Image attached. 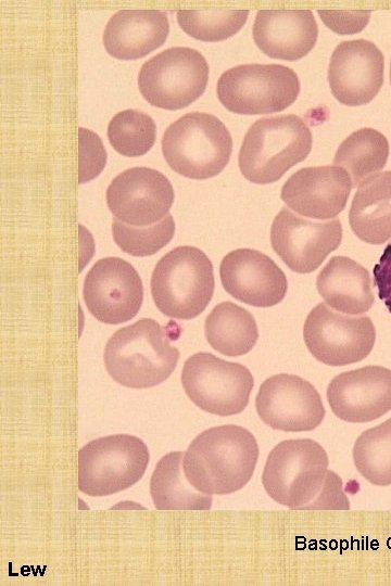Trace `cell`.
<instances>
[{
    "label": "cell",
    "mask_w": 391,
    "mask_h": 586,
    "mask_svg": "<svg viewBox=\"0 0 391 586\" xmlns=\"http://www.w3.org/2000/svg\"><path fill=\"white\" fill-rule=\"evenodd\" d=\"M231 151L228 129L207 113L182 115L166 128L162 138V152L168 166L190 179L218 175L228 164Z\"/></svg>",
    "instance_id": "obj_6"
},
{
    "label": "cell",
    "mask_w": 391,
    "mask_h": 586,
    "mask_svg": "<svg viewBox=\"0 0 391 586\" xmlns=\"http://www.w3.org/2000/svg\"><path fill=\"white\" fill-rule=\"evenodd\" d=\"M373 273L378 296L391 314V242L383 250Z\"/></svg>",
    "instance_id": "obj_33"
},
{
    "label": "cell",
    "mask_w": 391,
    "mask_h": 586,
    "mask_svg": "<svg viewBox=\"0 0 391 586\" xmlns=\"http://www.w3.org/2000/svg\"><path fill=\"white\" fill-rule=\"evenodd\" d=\"M255 408L266 425L283 432L314 430L326 415L316 388L299 375L288 373L272 375L261 384Z\"/></svg>",
    "instance_id": "obj_13"
},
{
    "label": "cell",
    "mask_w": 391,
    "mask_h": 586,
    "mask_svg": "<svg viewBox=\"0 0 391 586\" xmlns=\"http://www.w3.org/2000/svg\"><path fill=\"white\" fill-rule=\"evenodd\" d=\"M209 73V64L199 51L174 47L142 64L138 87L151 105L174 111L190 105L202 95Z\"/></svg>",
    "instance_id": "obj_9"
},
{
    "label": "cell",
    "mask_w": 391,
    "mask_h": 586,
    "mask_svg": "<svg viewBox=\"0 0 391 586\" xmlns=\"http://www.w3.org/2000/svg\"><path fill=\"white\" fill-rule=\"evenodd\" d=\"M169 33L165 12L119 10L109 20L103 33L106 52L118 60H137L161 47Z\"/></svg>",
    "instance_id": "obj_21"
},
{
    "label": "cell",
    "mask_w": 391,
    "mask_h": 586,
    "mask_svg": "<svg viewBox=\"0 0 391 586\" xmlns=\"http://www.w3.org/2000/svg\"><path fill=\"white\" fill-rule=\"evenodd\" d=\"M172 183L161 171L131 167L106 189V204L115 218L135 227L152 226L167 216L174 202Z\"/></svg>",
    "instance_id": "obj_14"
},
{
    "label": "cell",
    "mask_w": 391,
    "mask_h": 586,
    "mask_svg": "<svg viewBox=\"0 0 391 586\" xmlns=\"http://www.w3.org/2000/svg\"><path fill=\"white\" fill-rule=\"evenodd\" d=\"M248 10H178L177 22L201 41H222L237 34L248 20Z\"/></svg>",
    "instance_id": "obj_29"
},
{
    "label": "cell",
    "mask_w": 391,
    "mask_h": 586,
    "mask_svg": "<svg viewBox=\"0 0 391 586\" xmlns=\"http://www.w3.org/2000/svg\"><path fill=\"white\" fill-rule=\"evenodd\" d=\"M84 301L99 321L118 324L133 319L143 300V285L137 270L119 257L99 259L84 281Z\"/></svg>",
    "instance_id": "obj_12"
},
{
    "label": "cell",
    "mask_w": 391,
    "mask_h": 586,
    "mask_svg": "<svg viewBox=\"0 0 391 586\" xmlns=\"http://www.w3.org/2000/svg\"><path fill=\"white\" fill-rule=\"evenodd\" d=\"M222 284L236 300L255 307H270L287 293L285 272L267 255L251 249H238L222 259Z\"/></svg>",
    "instance_id": "obj_18"
},
{
    "label": "cell",
    "mask_w": 391,
    "mask_h": 586,
    "mask_svg": "<svg viewBox=\"0 0 391 586\" xmlns=\"http://www.w3.org/2000/svg\"><path fill=\"white\" fill-rule=\"evenodd\" d=\"M390 82H391V63H390Z\"/></svg>",
    "instance_id": "obj_34"
},
{
    "label": "cell",
    "mask_w": 391,
    "mask_h": 586,
    "mask_svg": "<svg viewBox=\"0 0 391 586\" xmlns=\"http://www.w3.org/2000/svg\"><path fill=\"white\" fill-rule=\"evenodd\" d=\"M339 219L313 221L282 208L270 227V243L276 254L293 271L308 273L341 243Z\"/></svg>",
    "instance_id": "obj_15"
},
{
    "label": "cell",
    "mask_w": 391,
    "mask_h": 586,
    "mask_svg": "<svg viewBox=\"0 0 391 586\" xmlns=\"http://www.w3.org/2000/svg\"><path fill=\"white\" fill-rule=\"evenodd\" d=\"M213 265L198 247L184 245L166 253L151 276V294L167 317L189 320L199 316L214 293Z\"/></svg>",
    "instance_id": "obj_5"
},
{
    "label": "cell",
    "mask_w": 391,
    "mask_h": 586,
    "mask_svg": "<svg viewBox=\"0 0 391 586\" xmlns=\"http://www.w3.org/2000/svg\"><path fill=\"white\" fill-rule=\"evenodd\" d=\"M349 222L366 243L378 245L391 238V170L377 173L358 186Z\"/></svg>",
    "instance_id": "obj_23"
},
{
    "label": "cell",
    "mask_w": 391,
    "mask_h": 586,
    "mask_svg": "<svg viewBox=\"0 0 391 586\" xmlns=\"http://www.w3.org/2000/svg\"><path fill=\"white\" fill-rule=\"evenodd\" d=\"M318 36L310 10H260L253 24V39L267 56L297 61L314 48Z\"/></svg>",
    "instance_id": "obj_20"
},
{
    "label": "cell",
    "mask_w": 391,
    "mask_h": 586,
    "mask_svg": "<svg viewBox=\"0 0 391 586\" xmlns=\"http://www.w3.org/2000/svg\"><path fill=\"white\" fill-rule=\"evenodd\" d=\"M332 412L351 423L374 421L391 410V370L365 366L336 375L328 385Z\"/></svg>",
    "instance_id": "obj_17"
},
{
    "label": "cell",
    "mask_w": 391,
    "mask_h": 586,
    "mask_svg": "<svg viewBox=\"0 0 391 586\" xmlns=\"http://www.w3.org/2000/svg\"><path fill=\"white\" fill-rule=\"evenodd\" d=\"M384 60L381 51L365 39L339 43L328 67L333 97L348 106L370 102L383 84Z\"/></svg>",
    "instance_id": "obj_16"
},
{
    "label": "cell",
    "mask_w": 391,
    "mask_h": 586,
    "mask_svg": "<svg viewBox=\"0 0 391 586\" xmlns=\"http://www.w3.org/2000/svg\"><path fill=\"white\" fill-rule=\"evenodd\" d=\"M353 460L356 470L369 483L391 485V418L357 437Z\"/></svg>",
    "instance_id": "obj_27"
},
{
    "label": "cell",
    "mask_w": 391,
    "mask_h": 586,
    "mask_svg": "<svg viewBox=\"0 0 391 586\" xmlns=\"http://www.w3.org/2000/svg\"><path fill=\"white\" fill-rule=\"evenodd\" d=\"M156 138L152 117L137 110H124L109 123L108 139L113 149L128 157L141 156L151 150Z\"/></svg>",
    "instance_id": "obj_28"
},
{
    "label": "cell",
    "mask_w": 391,
    "mask_h": 586,
    "mask_svg": "<svg viewBox=\"0 0 391 586\" xmlns=\"http://www.w3.org/2000/svg\"><path fill=\"white\" fill-rule=\"evenodd\" d=\"M179 351L165 329L151 318L118 329L104 347V366L112 379L130 388L164 382L176 369Z\"/></svg>",
    "instance_id": "obj_3"
},
{
    "label": "cell",
    "mask_w": 391,
    "mask_h": 586,
    "mask_svg": "<svg viewBox=\"0 0 391 586\" xmlns=\"http://www.w3.org/2000/svg\"><path fill=\"white\" fill-rule=\"evenodd\" d=\"M303 339L318 361L333 367L346 366L369 355L376 329L368 316H344L320 303L305 319Z\"/></svg>",
    "instance_id": "obj_11"
},
{
    "label": "cell",
    "mask_w": 391,
    "mask_h": 586,
    "mask_svg": "<svg viewBox=\"0 0 391 586\" xmlns=\"http://www.w3.org/2000/svg\"><path fill=\"white\" fill-rule=\"evenodd\" d=\"M181 384L195 406L225 417L244 410L254 380L247 367L200 352L186 360Z\"/></svg>",
    "instance_id": "obj_10"
},
{
    "label": "cell",
    "mask_w": 391,
    "mask_h": 586,
    "mask_svg": "<svg viewBox=\"0 0 391 586\" xmlns=\"http://www.w3.org/2000/svg\"><path fill=\"white\" fill-rule=\"evenodd\" d=\"M312 149V133L293 114L257 119L247 131L240 151L243 177L257 184L279 180L287 170L304 161Z\"/></svg>",
    "instance_id": "obj_4"
},
{
    "label": "cell",
    "mask_w": 391,
    "mask_h": 586,
    "mask_svg": "<svg viewBox=\"0 0 391 586\" xmlns=\"http://www.w3.org/2000/svg\"><path fill=\"white\" fill-rule=\"evenodd\" d=\"M78 183L96 178L106 164V152L100 137L84 127L78 128Z\"/></svg>",
    "instance_id": "obj_31"
},
{
    "label": "cell",
    "mask_w": 391,
    "mask_h": 586,
    "mask_svg": "<svg viewBox=\"0 0 391 586\" xmlns=\"http://www.w3.org/2000/svg\"><path fill=\"white\" fill-rule=\"evenodd\" d=\"M204 333L212 348L229 357L248 354L258 339L252 314L232 302L219 303L212 309Z\"/></svg>",
    "instance_id": "obj_25"
},
{
    "label": "cell",
    "mask_w": 391,
    "mask_h": 586,
    "mask_svg": "<svg viewBox=\"0 0 391 586\" xmlns=\"http://www.w3.org/2000/svg\"><path fill=\"white\" fill-rule=\"evenodd\" d=\"M258 458L253 434L243 426L227 424L200 433L184 455L188 481L206 495H227L251 480Z\"/></svg>",
    "instance_id": "obj_2"
},
{
    "label": "cell",
    "mask_w": 391,
    "mask_h": 586,
    "mask_svg": "<svg viewBox=\"0 0 391 586\" xmlns=\"http://www.w3.org/2000/svg\"><path fill=\"white\" fill-rule=\"evenodd\" d=\"M182 451H172L156 463L151 481L150 493L157 510H210L212 495L195 489L184 471Z\"/></svg>",
    "instance_id": "obj_24"
},
{
    "label": "cell",
    "mask_w": 391,
    "mask_h": 586,
    "mask_svg": "<svg viewBox=\"0 0 391 586\" xmlns=\"http://www.w3.org/2000/svg\"><path fill=\"white\" fill-rule=\"evenodd\" d=\"M317 291L332 308L348 315H360L375 302L368 271L345 256H333L316 279Z\"/></svg>",
    "instance_id": "obj_22"
},
{
    "label": "cell",
    "mask_w": 391,
    "mask_h": 586,
    "mask_svg": "<svg viewBox=\"0 0 391 586\" xmlns=\"http://www.w3.org/2000/svg\"><path fill=\"white\" fill-rule=\"evenodd\" d=\"M328 463L317 442L282 441L266 459L262 483L272 499L293 510H349L342 480Z\"/></svg>",
    "instance_id": "obj_1"
},
{
    "label": "cell",
    "mask_w": 391,
    "mask_h": 586,
    "mask_svg": "<svg viewBox=\"0 0 391 586\" xmlns=\"http://www.w3.org/2000/svg\"><path fill=\"white\" fill-rule=\"evenodd\" d=\"M217 98L228 111L242 115L280 112L300 93L297 73L280 64H242L224 72Z\"/></svg>",
    "instance_id": "obj_8"
},
{
    "label": "cell",
    "mask_w": 391,
    "mask_h": 586,
    "mask_svg": "<svg viewBox=\"0 0 391 586\" xmlns=\"http://www.w3.org/2000/svg\"><path fill=\"white\" fill-rule=\"evenodd\" d=\"M317 13L327 27L340 35L360 33L366 27L370 17V11L368 10H318Z\"/></svg>",
    "instance_id": "obj_32"
},
{
    "label": "cell",
    "mask_w": 391,
    "mask_h": 586,
    "mask_svg": "<svg viewBox=\"0 0 391 586\" xmlns=\"http://www.w3.org/2000/svg\"><path fill=\"white\" fill-rule=\"evenodd\" d=\"M389 156L387 138L373 128L352 132L339 145L333 164L351 177L353 187L382 169Z\"/></svg>",
    "instance_id": "obj_26"
},
{
    "label": "cell",
    "mask_w": 391,
    "mask_h": 586,
    "mask_svg": "<svg viewBox=\"0 0 391 586\" xmlns=\"http://www.w3.org/2000/svg\"><path fill=\"white\" fill-rule=\"evenodd\" d=\"M352 187L351 177L342 167H304L283 183L281 200L305 217L330 219L344 209Z\"/></svg>",
    "instance_id": "obj_19"
},
{
    "label": "cell",
    "mask_w": 391,
    "mask_h": 586,
    "mask_svg": "<svg viewBox=\"0 0 391 586\" xmlns=\"http://www.w3.org/2000/svg\"><path fill=\"white\" fill-rule=\"evenodd\" d=\"M175 233V221L167 214L161 221L147 227H135L114 217L112 234L116 245L125 253L144 257L159 252L171 242Z\"/></svg>",
    "instance_id": "obj_30"
},
{
    "label": "cell",
    "mask_w": 391,
    "mask_h": 586,
    "mask_svg": "<svg viewBox=\"0 0 391 586\" xmlns=\"http://www.w3.org/2000/svg\"><path fill=\"white\" fill-rule=\"evenodd\" d=\"M150 460L146 443L134 435L92 440L78 450V489L92 497L109 496L136 484Z\"/></svg>",
    "instance_id": "obj_7"
}]
</instances>
